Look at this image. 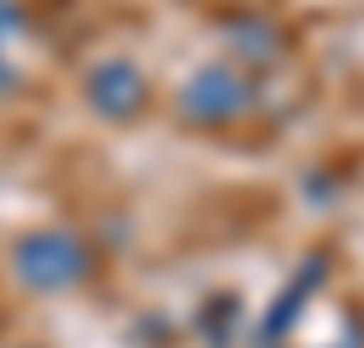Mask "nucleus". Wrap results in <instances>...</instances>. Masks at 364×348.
Returning <instances> with one entry per match:
<instances>
[{"label":"nucleus","instance_id":"f03ea898","mask_svg":"<svg viewBox=\"0 0 364 348\" xmlns=\"http://www.w3.org/2000/svg\"><path fill=\"white\" fill-rule=\"evenodd\" d=\"M141 98H147V93H141V76L131 71V65H109V71H98V109H109V115H131Z\"/></svg>","mask_w":364,"mask_h":348},{"label":"nucleus","instance_id":"20e7f679","mask_svg":"<svg viewBox=\"0 0 364 348\" xmlns=\"http://www.w3.org/2000/svg\"><path fill=\"white\" fill-rule=\"evenodd\" d=\"M245 55L272 60V55H277V33H272V28H245Z\"/></svg>","mask_w":364,"mask_h":348},{"label":"nucleus","instance_id":"7ed1b4c3","mask_svg":"<svg viewBox=\"0 0 364 348\" xmlns=\"http://www.w3.org/2000/svg\"><path fill=\"white\" fill-rule=\"evenodd\" d=\"M33 273L44 283H71V278H82V251L65 240H44V267H33Z\"/></svg>","mask_w":364,"mask_h":348},{"label":"nucleus","instance_id":"f257e3e1","mask_svg":"<svg viewBox=\"0 0 364 348\" xmlns=\"http://www.w3.org/2000/svg\"><path fill=\"white\" fill-rule=\"evenodd\" d=\"M180 109L191 120H234L240 109H250V82L240 71H228V65H207V71L191 76Z\"/></svg>","mask_w":364,"mask_h":348}]
</instances>
